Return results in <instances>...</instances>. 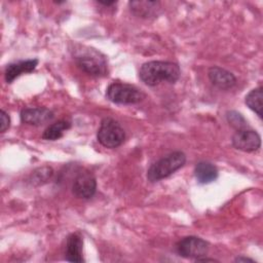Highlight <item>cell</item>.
<instances>
[{"label":"cell","instance_id":"obj_1","mask_svg":"<svg viewBox=\"0 0 263 263\" xmlns=\"http://www.w3.org/2000/svg\"><path fill=\"white\" fill-rule=\"evenodd\" d=\"M181 75L178 64L164 61H150L144 63L139 71L140 79L149 86H155L162 81L175 83Z\"/></svg>","mask_w":263,"mask_h":263},{"label":"cell","instance_id":"obj_2","mask_svg":"<svg viewBox=\"0 0 263 263\" xmlns=\"http://www.w3.org/2000/svg\"><path fill=\"white\" fill-rule=\"evenodd\" d=\"M75 62L86 74L103 77L108 74V64L105 55L91 47H81L76 50Z\"/></svg>","mask_w":263,"mask_h":263},{"label":"cell","instance_id":"obj_3","mask_svg":"<svg viewBox=\"0 0 263 263\" xmlns=\"http://www.w3.org/2000/svg\"><path fill=\"white\" fill-rule=\"evenodd\" d=\"M186 162V155L181 151H174L154 162L147 171V179L150 182H157L170 177L181 168Z\"/></svg>","mask_w":263,"mask_h":263},{"label":"cell","instance_id":"obj_4","mask_svg":"<svg viewBox=\"0 0 263 263\" xmlns=\"http://www.w3.org/2000/svg\"><path fill=\"white\" fill-rule=\"evenodd\" d=\"M97 139L102 146L114 149L123 143L125 133L118 121L113 118L106 117L101 121L97 133Z\"/></svg>","mask_w":263,"mask_h":263},{"label":"cell","instance_id":"obj_5","mask_svg":"<svg viewBox=\"0 0 263 263\" xmlns=\"http://www.w3.org/2000/svg\"><path fill=\"white\" fill-rule=\"evenodd\" d=\"M106 96L111 102L121 105L138 104L145 98V95L139 88L122 82L111 83L106 90Z\"/></svg>","mask_w":263,"mask_h":263},{"label":"cell","instance_id":"obj_6","mask_svg":"<svg viewBox=\"0 0 263 263\" xmlns=\"http://www.w3.org/2000/svg\"><path fill=\"white\" fill-rule=\"evenodd\" d=\"M176 250L181 257L196 260L206 256L209 242L197 236H186L177 242Z\"/></svg>","mask_w":263,"mask_h":263},{"label":"cell","instance_id":"obj_7","mask_svg":"<svg viewBox=\"0 0 263 263\" xmlns=\"http://www.w3.org/2000/svg\"><path fill=\"white\" fill-rule=\"evenodd\" d=\"M97 191V180L93 174L89 171H82L80 172L72 186V192L75 196L82 199H89L91 198Z\"/></svg>","mask_w":263,"mask_h":263},{"label":"cell","instance_id":"obj_8","mask_svg":"<svg viewBox=\"0 0 263 263\" xmlns=\"http://www.w3.org/2000/svg\"><path fill=\"white\" fill-rule=\"evenodd\" d=\"M232 145L234 148L243 152H255L261 147V137L253 129L242 128L236 130L232 136Z\"/></svg>","mask_w":263,"mask_h":263},{"label":"cell","instance_id":"obj_9","mask_svg":"<svg viewBox=\"0 0 263 263\" xmlns=\"http://www.w3.org/2000/svg\"><path fill=\"white\" fill-rule=\"evenodd\" d=\"M53 113L45 107L25 108L21 111V121L30 125H42L53 118Z\"/></svg>","mask_w":263,"mask_h":263},{"label":"cell","instance_id":"obj_10","mask_svg":"<svg viewBox=\"0 0 263 263\" xmlns=\"http://www.w3.org/2000/svg\"><path fill=\"white\" fill-rule=\"evenodd\" d=\"M208 77L212 84L220 89H230L236 83V78L231 72L218 66L209 69Z\"/></svg>","mask_w":263,"mask_h":263},{"label":"cell","instance_id":"obj_11","mask_svg":"<svg viewBox=\"0 0 263 263\" xmlns=\"http://www.w3.org/2000/svg\"><path fill=\"white\" fill-rule=\"evenodd\" d=\"M129 10L139 17L150 18L155 17L160 13L161 4L159 1H129L128 2Z\"/></svg>","mask_w":263,"mask_h":263},{"label":"cell","instance_id":"obj_12","mask_svg":"<svg viewBox=\"0 0 263 263\" xmlns=\"http://www.w3.org/2000/svg\"><path fill=\"white\" fill-rule=\"evenodd\" d=\"M37 65H38L37 59H30L26 61H18V62L8 64L4 72L5 81L7 83H11L15 78H17L22 74L33 72L36 69Z\"/></svg>","mask_w":263,"mask_h":263},{"label":"cell","instance_id":"obj_13","mask_svg":"<svg viewBox=\"0 0 263 263\" xmlns=\"http://www.w3.org/2000/svg\"><path fill=\"white\" fill-rule=\"evenodd\" d=\"M82 246L83 241L78 233H71L67 237L65 256L66 260L69 262L81 263L84 261L82 256Z\"/></svg>","mask_w":263,"mask_h":263},{"label":"cell","instance_id":"obj_14","mask_svg":"<svg viewBox=\"0 0 263 263\" xmlns=\"http://www.w3.org/2000/svg\"><path fill=\"white\" fill-rule=\"evenodd\" d=\"M218 168L209 161H200L194 167V176L198 183L209 184L218 178Z\"/></svg>","mask_w":263,"mask_h":263},{"label":"cell","instance_id":"obj_15","mask_svg":"<svg viewBox=\"0 0 263 263\" xmlns=\"http://www.w3.org/2000/svg\"><path fill=\"white\" fill-rule=\"evenodd\" d=\"M71 127V122L68 120H59L45 128L42 138L48 141H55L63 137L64 132Z\"/></svg>","mask_w":263,"mask_h":263},{"label":"cell","instance_id":"obj_16","mask_svg":"<svg viewBox=\"0 0 263 263\" xmlns=\"http://www.w3.org/2000/svg\"><path fill=\"white\" fill-rule=\"evenodd\" d=\"M262 98H263L262 86H258V87L252 89L246 96V99H245L247 106L251 110H253L260 118H262V108H263Z\"/></svg>","mask_w":263,"mask_h":263},{"label":"cell","instance_id":"obj_17","mask_svg":"<svg viewBox=\"0 0 263 263\" xmlns=\"http://www.w3.org/2000/svg\"><path fill=\"white\" fill-rule=\"evenodd\" d=\"M52 168L49 166H43L39 167L36 171H34L32 175V181L34 184H43L45 183L50 177L52 176Z\"/></svg>","mask_w":263,"mask_h":263},{"label":"cell","instance_id":"obj_18","mask_svg":"<svg viewBox=\"0 0 263 263\" xmlns=\"http://www.w3.org/2000/svg\"><path fill=\"white\" fill-rule=\"evenodd\" d=\"M227 120L229 124L235 127L237 130L247 128V121L242 117V115L236 111H230L227 113Z\"/></svg>","mask_w":263,"mask_h":263},{"label":"cell","instance_id":"obj_19","mask_svg":"<svg viewBox=\"0 0 263 263\" xmlns=\"http://www.w3.org/2000/svg\"><path fill=\"white\" fill-rule=\"evenodd\" d=\"M0 132L1 133H5L6 129H8L9 125H10V118L9 115L4 111L1 110L0 111Z\"/></svg>","mask_w":263,"mask_h":263},{"label":"cell","instance_id":"obj_20","mask_svg":"<svg viewBox=\"0 0 263 263\" xmlns=\"http://www.w3.org/2000/svg\"><path fill=\"white\" fill-rule=\"evenodd\" d=\"M235 262H254V260H252V259H250V258H247V257H242V256H240V257H237L236 259H235Z\"/></svg>","mask_w":263,"mask_h":263},{"label":"cell","instance_id":"obj_21","mask_svg":"<svg viewBox=\"0 0 263 263\" xmlns=\"http://www.w3.org/2000/svg\"><path fill=\"white\" fill-rule=\"evenodd\" d=\"M100 4H102V5H105V6H110V5H113V4H115L116 2L115 1H111V2H103V1H98Z\"/></svg>","mask_w":263,"mask_h":263}]
</instances>
